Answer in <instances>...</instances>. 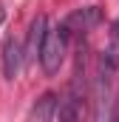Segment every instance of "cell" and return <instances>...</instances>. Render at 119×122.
Masks as SVG:
<instances>
[{"instance_id": "8", "label": "cell", "mask_w": 119, "mask_h": 122, "mask_svg": "<svg viewBox=\"0 0 119 122\" xmlns=\"http://www.w3.org/2000/svg\"><path fill=\"white\" fill-rule=\"evenodd\" d=\"M111 122H119V97H116V102H114V111H111Z\"/></svg>"}, {"instance_id": "5", "label": "cell", "mask_w": 119, "mask_h": 122, "mask_svg": "<svg viewBox=\"0 0 119 122\" xmlns=\"http://www.w3.org/2000/svg\"><path fill=\"white\" fill-rule=\"evenodd\" d=\"M20 65H23V48L14 37H6L3 40V74L6 80H14L20 74Z\"/></svg>"}, {"instance_id": "4", "label": "cell", "mask_w": 119, "mask_h": 122, "mask_svg": "<svg viewBox=\"0 0 119 122\" xmlns=\"http://www.w3.org/2000/svg\"><path fill=\"white\" fill-rule=\"evenodd\" d=\"M45 29H48V20L45 14H37L29 26V34H26V48H23V60L34 62L40 57V46H43V37H45Z\"/></svg>"}, {"instance_id": "3", "label": "cell", "mask_w": 119, "mask_h": 122, "mask_svg": "<svg viewBox=\"0 0 119 122\" xmlns=\"http://www.w3.org/2000/svg\"><path fill=\"white\" fill-rule=\"evenodd\" d=\"M102 23V9L99 6H85V9H77V11H71L65 20H62V29L68 31H88L94 26H99Z\"/></svg>"}, {"instance_id": "6", "label": "cell", "mask_w": 119, "mask_h": 122, "mask_svg": "<svg viewBox=\"0 0 119 122\" xmlns=\"http://www.w3.org/2000/svg\"><path fill=\"white\" fill-rule=\"evenodd\" d=\"M57 94L45 91L34 105H31V114H29V122H51L57 117Z\"/></svg>"}, {"instance_id": "2", "label": "cell", "mask_w": 119, "mask_h": 122, "mask_svg": "<svg viewBox=\"0 0 119 122\" xmlns=\"http://www.w3.org/2000/svg\"><path fill=\"white\" fill-rule=\"evenodd\" d=\"M65 40H68V31L62 29V23L54 26V29H45V37H43V46H40V65L43 71L51 77L57 74L62 60H65Z\"/></svg>"}, {"instance_id": "1", "label": "cell", "mask_w": 119, "mask_h": 122, "mask_svg": "<svg viewBox=\"0 0 119 122\" xmlns=\"http://www.w3.org/2000/svg\"><path fill=\"white\" fill-rule=\"evenodd\" d=\"M116 68L105 57L96 62V80H94V122H111V74Z\"/></svg>"}, {"instance_id": "7", "label": "cell", "mask_w": 119, "mask_h": 122, "mask_svg": "<svg viewBox=\"0 0 119 122\" xmlns=\"http://www.w3.org/2000/svg\"><path fill=\"white\" fill-rule=\"evenodd\" d=\"M57 111H60V122H79V99L74 94L65 97L57 105Z\"/></svg>"}]
</instances>
